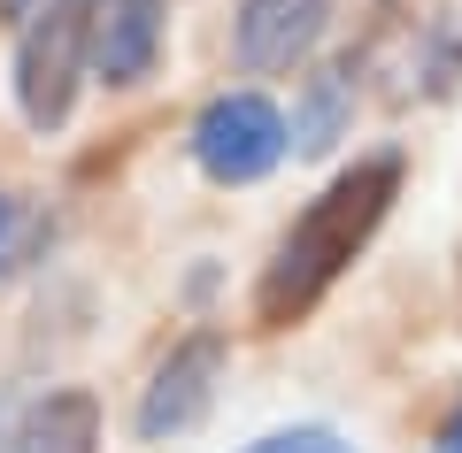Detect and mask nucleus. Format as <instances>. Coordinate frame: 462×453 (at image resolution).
Returning a JSON list of instances; mask_svg holds the SVG:
<instances>
[{
  "mask_svg": "<svg viewBox=\"0 0 462 453\" xmlns=\"http://www.w3.org/2000/svg\"><path fill=\"white\" fill-rule=\"evenodd\" d=\"M393 193H401V154H363L355 169H339V177L300 208V223L278 239L263 285H254V323H263V331L300 323V315L346 276V261L378 239Z\"/></svg>",
  "mask_w": 462,
  "mask_h": 453,
  "instance_id": "obj_1",
  "label": "nucleus"
},
{
  "mask_svg": "<svg viewBox=\"0 0 462 453\" xmlns=\"http://www.w3.org/2000/svg\"><path fill=\"white\" fill-rule=\"evenodd\" d=\"M93 54V0H47L16 39V108L32 131H62Z\"/></svg>",
  "mask_w": 462,
  "mask_h": 453,
  "instance_id": "obj_2",
  "label": "nucleus"
},
{
  "mask_svg": "<svg viewBox=\"0 0 462 453\" xmlns=\"http://www.w3.org/2000/svg\"><path fill=\"white\" fill-rule=\"evenodd\" d=\"M285 115L270 108L263 93H216L208 108L193 115V162L208 169L216 185H254L285 162Z\"/></svg>",
  "mask_w": 462,
  "mask_h": 453,
  "instance_id": "obj_3",
  "label": "nucleus"
},
{
  "mask_svg": "<svg viewBox=\"0 0 462 453\" xmlns=\"http://www.w3.org/2000/svg\"><path fill=\"white\" fill-rule=\"evenodd\" d=\"M216 385H224V339H216V331H193L185 346H170V361L147 376V392H139V438L162 446V438L193 430L216 407Z\"/></svg>",
  "mask_w": 462,
  "mask_h": 453,
  "instance_id": "obj_4",
  "label": "nucleus"
},
{
  "mask_svg": "<svg viewBox=\"0 0 462 453\" xmlns=\"http://www.w3.org/2000/svg\"><path fill=\"white\" fill-rule=\"evenodd\" d=\"M331 8H339V0H239V23H231L239 69H254V77L300 69L316 54V39H324Z\"/></svg>",
  "mask_w": 462,
  "mask_h": 453,
  "instance_id": "obj_5",
  "label": "nucleus"
},
{
  "mask_svg": "<svg viewBox=\"0 0 462 453\" xmlns=\"http://www.w3.org/2000/svg\"><path fill=\"white\" fill-rule=\"evenodd\" d=\"M162 54V0H93V54L85 69L108 85H139Z\"/></svg>",
  "mask_w": 462,
  "mask_h": 453,
  "instance_id": "obj_6",
  "label": "nucleus"
},
{
  "mask_svg": "<svg viewBox=\"0 0 462 453\" xmlns=\"http://www.w3.org/2000/svg\"><path fill=\"white\" fill-rule=\"evenodd\" d=\"M16 453H100V407L93 392L62 385L16 407Z\"/></svg>",
  "mask_w": 462,
  "mask_h": 453,
  "instance_id": "obj_7",
  "label": "nucleus"
},
{
  "mask_svg": "<svg viewBox=\"0 0 462 453\" xmlns=\"http://www.w3.org/2000/svg\"><path fill=\"white\" fill-rule=\"evenodd\" d=\"M346 108H355V54L309 77V100H300V115H293V131H285V139H293L300 154H324V146L346 131Z\"/></svg>",
  "mask_w": 462,
  "mask_h": 453,
  "instance_id": "obj_8",
  "label": "nucleus"
},
{
  "mask_svg": "<svg viewBox=\"0 0 462 453\" xmlns=\"http://www.w3.org/2000/svg\"><path fill=\"white\" fill-rule=\"evenodd\" d=\"M247 453H355L339 430H324V422H293V430H270V438H254Z\"/></svg>",
  "mask_w": 462,
  "mask_h": 453,
  "instance_id": "obj_9",
  "label": "nucleus"
},
{
  "mask_svg": "<svg viewBox=\"0 0 462 453\" xmlns=\"http://www.w3.org/2000/svg\"><path fill=\"white\" fill-rule=\"evenodd\" d=\"M16 407L23 392H0V453H16Z\"/></svg>",
  "mask_w": 462,
  "mask_h": 453,
  "instance_id": "obj_10",
  "label": "nucleus"
},
{
  "mask_svg": "<svg viewBox=\"0 0 462 453\" xmlns=\"http://www.w3.org/2000/svg\"><path fill=\"white\" fill-rule=\"evenodd\" d=\"M431 453H462V407H455V415H447V430L431 438Z\"/></svg>",
  "mask_w": 462,
  "mask_h": 453,
  "instance_id": "obj_11",
  "label": "nucleus"
},
{
  "mask_svg": "<svg viewBox=\"0 0 462 453\" xmlns=\"http://www.w3.org/2000/svg\"><path fill=\"white\" fill-rule=\"evenodd\" d=\"M39 8H47V0H0V16H8V23H32Z\"/></svg>",
  "mask_w": 462,
  "mask_h": 453,
  "instance_id": "obj_12",
  "label": "nucleus"
},
{
  "mask_svg": "<svg viewBox=\"0 0 462 453\" xmlns=\"http://www.w3.org/2000/svg\"><path fill=\"white\" fill-rule=\"evenodd\" d=\"M8 223H16V200L0 193V261H8Z\"/></svg>",
  "mask_w": 462,
  "mask_h": 453,
  "instance_id": "obj_13",
  "label": "nucleus"
}]
</instances>
